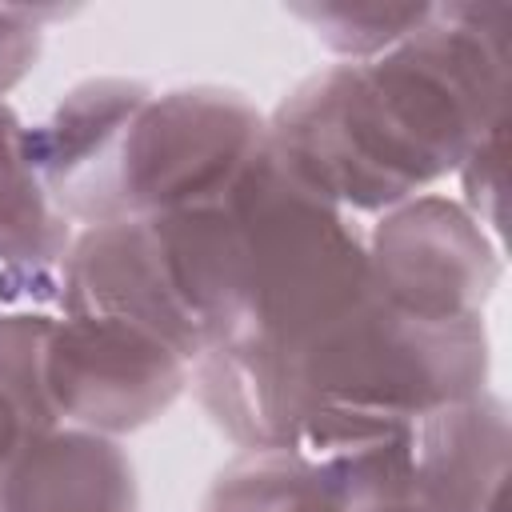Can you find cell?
<instances>
[{"mask_svg":"<svg viewBox=\"0 0 512 512\" xmlns=\"http://www.w3.org/2000/svg\"><path fill=\"white\" fill-rule=\"evenodd\" d=\"M508 60L512 4H432L396 48L296 84L268 116V144L336 208L384 216L508 124Z\"/></svg>","mask_w":512,"mask_h":512,"instance_id":"obj_1","label":"cell"},{"mask_svg":"<svg viewBox=\"0 0 512 512\" xmlns=\"http://www.w3.org/2000/svg\"><path fill=\"white\" fill-rule=\"evenodd\" d=\"M220 204L232 224V328L216 352L284 360L368 292L364 236L268 140Z\"/></svg>","mask_w":512,"mask_h":512,"instance_id":"obj_2","label":"cell"},{"mask_svg":"<svg viewBox=\"0 0 512 512\" xmlns=\"http://www.w3.org/2000/svg\"><path fill=\"white\" fill-rule=\"evenodd\" d=\"M268 116L236 88L152 92L116 156V220H144L220 200L264 148Z\"/></svg>","mask_w":512,"mask_h":512,"instance_id":"obj_3","label":"cell"},{"mask_svg":"<svg viewBox=\"0 0 512 512\" xmlns=\"http://www.w3.org/2000/svg\"><path fill=\"white\" fill-rule=\"evenodd\" d=\"M364 252L376 296L432 324L484 320L504 276L500 244L460 200L440 192L412 196L376 216Z\"/></svg>","mask_w":512,"mask_h":512,"instance_id":"obj_4","label":"cell"},{"mask_svg":"<svg viewBox=\"0 0 512 512\" xmlns=\"http://www.w3.org/2000/svg\"><path fill=\"white\" fill-rule=\"evenodd\" d=\"M192 380V364L160 336L112 320L60 312L48 336L44 384L60 424L120 436L164 416Z\"/></svg>","mask_w":512,"mask_h":512,"instance_id":"obj_5","label":"cell"},{"mask_svg":"<svg viewBox=\"0 0 512 512\" xmlns=\"http://www.w3.org/2000/svg\"><path fill=\"white\" fill-rule=\"evenodd\" d=\"M60 312L128 320L160 336L188 364H196L204 352L172 288L152 220H116V224L80 228L68 244V256L60 260L56 316Z\"/></svg>","mask_w":512,"mask_h":512,"instance_id":"obj_6","label":"cell"},{"mask_svg":"<svg viewBox=\"0 0 512 512\" xmlns=\"http://www.w3.org/2000/svg\"><path fill=\"white\" fill-rule=\"evenodd\" d=\"M148 96L152 88L144 80L96 76L76 84L44 124L24 132L32 168L68 224H116V156Z\"/></svg>","mask_w":512,"mask_h":512,"instance_id":"obj_7","label":"cell"},{"mask_svg":"<svg viewBox=\"0 0 512 512\" xmlns=\"http://www.w3.org/2000/svg\"><path fill=\"white\" fill-rule=\"evenodd\" d=\"M508 448V404L488 388L420 416L408 436L416 496L432 512H504Z\"/></svg>","mask_w":512,"mask_h":512,"instance_id":"obj_8","label":"cell"},{"mask_svg":"<svg viewBox=\"0 0 512 512\" xmlns=\"http://www.w3.org/2000/svg\"><path fill=\"white\" fill-rule=\"evenodd\" d=\"M0 512H140V488L116 436L56 424L12 456Z\"/></svg>","mask_w":512,"mask_h":512,"instance_id":"obj_9","label":"cell"},{"mask_svg":"<svg viewBox=\"0 0 512 512\" xmlns=\"http://www.w3.org/2000/svg\"><path fill=\"white\" fill-rule=\"evenodd\" d=\"M24 132L28 124L8 100H0V280L56 272L76 236L48 200Z\"/></svg>","mask_w":512,"mask_h":512,"instance_id":"obj_10","label":"cell"},{"mask_svg":"<svg viewBox=\"0 0 512 512\" xmlns=\"http://www.w3.org/2000/svg\"><path fill=\"white\" fill-rule=\"evenodd\" d=\"M200 512H348V508L312 456L244 452L208 484Z\"/></svg>","mask_w":512,"mask_h":512,"instance_id":"obj_11","label":"cell"},{"mask_svg":"<svg viewBox=\"0 0 512 512\" xmlns=\"http://www.w3.org/2000/svg\"><path fill=\"white\" fill-rule=\"evenodd\" d=\"M56 316L40 308H4L0 312V396L20 412V420L36 432L56 428V412L44 384L48 336Z\"/></svg>","mask_w":512,"mask_h":512,"instance_id":"obj_12","label":"cell"},{"mask_svg":"<svg viewBox=\"0 0 512 512\" xmlns=\"http://www.w3.org/2000/svg\"><path fill=\"white\" fill-rule=\"evenodd\" d=\"M324 48L344 60H372L408 40L432 12V4H292Z\"/></svg>","mask_w":512,"mask_h":512,"instance_id":"obj_13","label":"cell"},{"mask_svg":"<svg viewBox=\"0 0 512 512\" xmlns=\"http://www.w3.org/2000/svg\"><path fill=\"white\" fill-rule=\"evenodd\" d=\"M460 176V204L480 220V228L496 240L500 236V212H504V128L488 132L468 160L456 168Z\"/></svg>","mask_w":512,"mask_h":512,"instance_id":"obj_14","label":"cell"},{"mask_svg":"<svg viewBox=\"0 0 512 512\" xmlns=\"http://www.w3.org/2000/svg\"><path fill=\"white\" fill-rule=\"evenodd\" d=\"M40 20L32 8H0V100L36 68L40 60Z\"/></svg>","mask_w":512,"mask_h":512,"instance_id":"obj_15","label":"cell"},{"mask_svg":"<svg viewBox=\"0 0 512 512\" xmlns=\"http://www.w3.org/2000/svg\"><path fill=\"white\" fill-rule=\"evenodd\" d=\"M348 512H432L416 488H396V492H380V496H360V500H344Z\"/></svg>","mask_w":512,"mask_h":512,"instance_id":"obj_16","label":"cell"},{"mask_svg":"<svg viewBox=\"0 0 512 512\" xmlns=\"http://www.w3.org/2000/svg\"><path fill=\"white\" fill-rule=\"evenodd\" d=\"M32 436V428L20 420V412L0 396V480H4V472H8V464H12V456L20 452V444Z\"/></svg>","mask_w":512,"mask_h":512,"instance_id":"obj_17","label":"cell"}]
</instances>
